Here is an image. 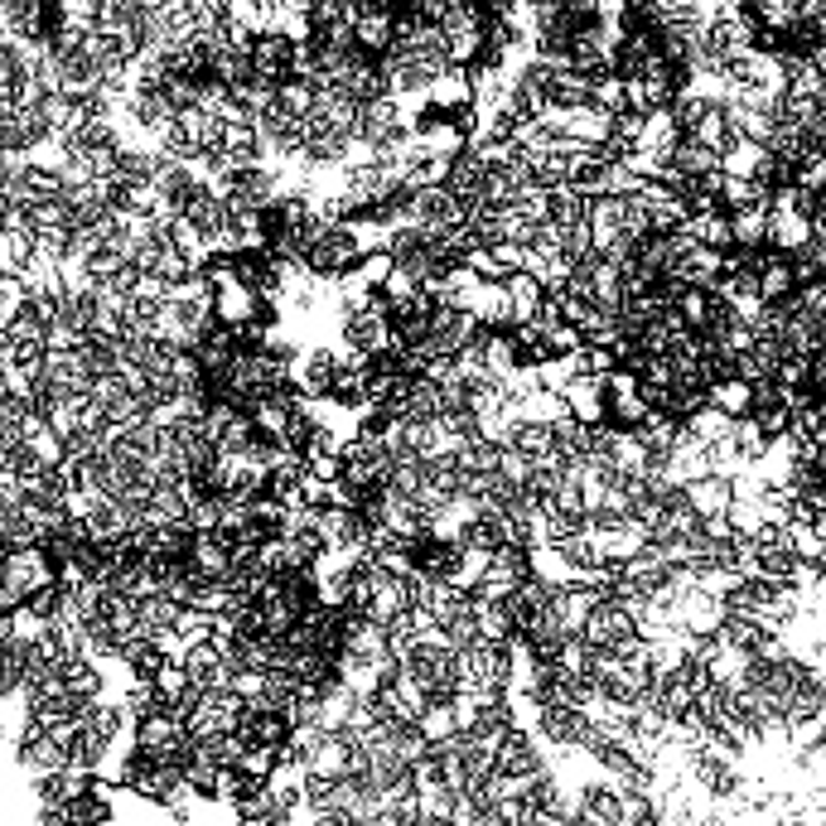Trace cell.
I'll use <instances>...</instances> for the list:
<instances>
[{
	"label": "cell",
	"instance_id": "cell-1",
	"mask_svg": "<svg viewBox=\"0 0 826 826\" xmlns=\"http://www.w3.org/2000/svg\"><path fill=\"white\" fill-rule=\"evenodd\" d=\"M290 378L305 397H330L334 392V378H338V354L334 344H310L300 348L295 362H290Z\"/></svg>",
	"mask_w": 826,
	"mask_h": 826
},
{
	"label": "cell",
	"instance_id": "cell-2",
	"mask_svg": "<svg viewBox=\"0 0 826 826\" xmlns=\"http://www.w3.org/2000/svg\"><path fill=\"white\" fill-rule=\"evenodd\" d=\"M580 634H585L594 648H624V643L638 634V614L628 610V604H618V600H600Z\"/></svg>",
	"mask_w": 826,
	"mask_h": 826
},
{
	"label": "cell",
	"instance_id": "cell-3",
	"mask_svg": "<svg viewBox=\"0 0 826 826\" xmlns=\"http://www.w3.org/2000/svg\"><path fill=\"white\" fill-rule=\"evenodd\" d=\"M290 58H295V40H290L286 30H271V34H257V40H252V64H257V78L276 82V88L290 78Z\"/></svg>",
	"mask_w": 826,
	"mask_h": 826
},
{
	"label": "cell",
	"instance_id": "cell-4",
	"mask_svg": "<svg viewBox=\"0 0 826 826\" xmlns=\"http://www.w3.org/2000/svg\"><path fill=\"white\" fill-rule=\"evenodd\" d=\"M185 561L199 580H227L233 576V546H227L223 532H199Z\"/></svg>",
	"mask_w": 826,
	"mask_h": 826
},
{
	"label": "cell",
	"instance_id": "cell-5",
	"mask_svg": "<svg viewBox=\"0 0 826 826\" xmlns=\"http://www.w3.org/2000/svg\"><path fill=\"white\" fill-rule=\"evenodd\" d=\"M566 402H570V416H580L585 425H604V421H610V387H604V378L576 372L570 387H566Z\"/></svg>",
	"mask_w": 826,
	"mask_h": 826
},
{
	"label": "cell",
	"instance_id": "cell-6",
	"mask_svg": "<svg viewBox=\"0 0 826 826\" xmlns=\"http://www.w3.org/2000/svg\"><path fill=\"white\" fill-rule=\"evenodd\" d=\"M431 107H440V112H455V107H473V97H479V88H473V72L469 68H455L449 64L445 72H435L431 78Z\"/></svg>",
	"mask_w": 826,
	"mask_h": 826
},
{
	"label": "cell",
	"instance_id": "cell-7",
	"mask_svg": "<svg viewBox=\"0 0 826 826\" xmlns=\"http://www.w3.org/2000/svg\"><path fill=\"white\" fill-rule=\"evenodd\" d=\"M354 34H358V48H368V54H387L397 40V20H392V10H382V5H368L362 15L354 20Z\"/></svg>",
	"mask_w": 826,
	"mask_h": 826
},
{
	"label": "cell",
	"instance_id": "cell-8",
	"mask_svg": "<svg viewBox=\"0 0 826 826\" xmlns=\"http://www.w3.org/2000/svg\"><path fill=\"white\" fill-rule=\"evenodd\" d=\"M507 295H513V314L517 320L513 324H527L532 314H537V305H542V295H546V286H542V276H532L527 266H522V271H513L507 276Z\"/></svg>",
	"mask_w": 826,
	"mask_h": 826
},
{
	"label": "cell",
	"instance_id": "cell-9",
	"mask_svg": "<svg viewBox=\"0 0 826 826\" xmlns=\"http://www.w3.org/2000/svg\"><path fill=\"white\" fill-rule=\"evenodd\" d=\"M711 402L721 406L730 421L755 416V382H745V378H721V382L711 387Z\"/></svg>",
	"mask_w": 826,
	"mask_h": 826
},
{
	"label": "cell",
	"instance_id": "cell-10",
	"mask_svg": "<svg viewBox=\"0 0 826 826\" xmlns=\"http://www.w3.org/2000/svg\"><path fill=\"white\" fill-rule=\"evenodd\" d=\"M40 247L34 227H0V271H24Z\"/></svg>",
	"mask_w": 826,
	"mask_h": 826
},
{
	"label": "cell",
	"instance_id": "cell-11",
	"mask_svg": "<svg viewBox=\"0 0 826 826\" xmlns=\"http://www.w3.org/2000/svg\"><path fill=\"white\" fill-rule=\"evenodd\" d=\"M421 735L431 739V745H440V739L459 735V715H455V701H431V706L421 711Z\"/></svg>",
	"mask_w": 826,
	"mask_h": 826
},
{
	"label": "cell",
	"instance_id": "cell-12",
	"mask_svg": "<svg viewBox=\"0 0 826 826\" xmlns=\"http://www.w3.org/2000/svg\"><path fill=\"white\" fill-rule=\"evenodd\" d=\"M652 406L648 397L643 392H624V397H610V421L614 425H624V431H643V425H648V416H652Z\"/></svg>",
	"mask_w": 826,
	"mask_h": 826
},
{
	"label": "cell",
	"instance_id": "cell-13",
	"mask_svg": "<svg viewBox=\"0 0 826 826\" xmlns=\"http://www.w3.org/2000/svg\"><path fill=\"white\" fill-rule=\"evenodd\" d=\"M513 445H517V449H527L532 459L551 455V449H556V425H551V421H532V416H522V425L513 431Z\"/></svg>",
	"mask_w": 826,
	"mask_h": 826
},
{
	"label": "cell",
	"instance_id": "cell-14",
	"mask_svg": "<svg viewBox=\"0 0 826 826\" xmlns=\"http://www.w3.org/2000/svg\"><path fill=\"white\" fill-rule=\"evenodd\" d=\"M276 763H281V745H261V739H252L247 755L237 759V769H247L252 779H261V783H266V779L276 773Z\"/></svg>",
	"mask_w": 826,
	"mask_h": 826
},
{
	"label": "cell",
	"instance_id": "cell-15",
	"mask_svg": "<svg viewBox=\"0 0 826 826\" xmlns=\"http://www.w3.org/2000/svg\"><path fill=\"white\" fill-rule=\"evenodd\" d=\"M179 634H185V643H209L213 638V628H217V614H209V610H199V604H185L179 610Z\"/></svg>",
	"mask_w": 826,
	"mask_h": 826
},
{
	"label": "cell",
	"instance_id": "cell-16",
	"mask_svg": "<svg viewBox=\"0 0 826 826\" xmlns=\"http://www.w3.org/2000/svg\"><path fill=\"white\" fill-rule=\"evenodd\" d=\"M465 266H469V271H479V276H483V281H507V266H503V261H498L493 242H479V247H473V252H469V257H465Z\"/></svg>",
	"mask_w": 826,
	"mask_h": 826
},
{
	"label": "cell",
	"instance_id": "cell-17",
	"mask_svg": "<svg viewBox=\"0 0 826 826\" xmlns=\"http://www.w3.org/2000/svg\"><path fill=\"white\" fill-rule=\"evenodd\" d=\"M354 271L362 276V281L382 286V281H387V276H392V271H397V257H392V252H387V247H378V252H368V257H362V261L354 266Z\"/></svg>",
	"mask_w": 826,
	"mask_h": 826
},
{
	"label": "cell",
	"instance_id": "cell-18",
	"mask_svg": "<svg viewBox=\"0 0 826 826\" xmlns=\"http://www.w3.org/2000/svg\"><path fill=\"white\" fill-rule=\"evenodd\" d=\"M580 344H585V334H580V324H570V320L546 330V348H551V354H576Z\"/></svg>",
	"mask_w": 826,
	"mask_h": 826
},
{
	"label": "cell",
	"instance_id": "cell-19",
	"mask_svg": "<svg viewBox=\"0 0 826 826\" xmlns=\"http://www.w3.org/2000/svg\"><path fill=\"white\" fill-rule=\"evenodd\" d=\"M286 15H314V0H281Z\"/></svg>",
	"mask_w": 826,
	"mask_h": 826
}]
</instances>
